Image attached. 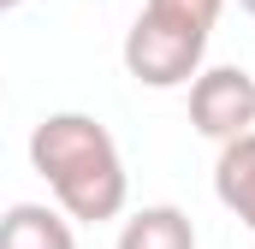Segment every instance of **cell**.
I'll return each instance as SVG.
<instances>
[{
  "label": "cell",
  "mask_w": 255,
  "mask_h": 249,
  "mask_svg": "<svg viewBox=\"0 0 255 249\" xmlns=\"http://www.w3.org/2000/svg\"><path fill=\"white\" fill-rule=\"evenodd\" d=\"M113 249H196V226H190L184 208L154 202V208H136L119 226V244Z\"/></svg>",
  "instance_id": "obj_6"
},
{
  "label": "cell",
  "mask_w": 255,
  "mask_h": 249,
  "mask_svg": "<svg viewBox=\"0 0 255 249\" xmlns=\"http://www.w3.org/2000/svg\"><path fill=\"white\" fill-rule=\"evenodd\" d=\"M214 196H220V208H232V214L255 232V130L220 142V160H214Z\"/></svg>",
  "instance_id": "obj_5"
},
{
  "label": "cell",
  "mask_w": 255,
  "mask_h": 249,
  "mask_svg": "<svg viewBox=\"0 0 255 249\" xmlns=\"http://www.w3.org/2000/svg\"><path fill=\"white\" fill-rule=\"evenodd\" d=\"M142 12H154V18H172V24H184V30H214L220 24V12H226V0H142Z\"/></svg>",
  "instance_id": "obj_7"
},
{
  "label": "cell",
  "mask_w": 255,
  "mask_h": 249,
  "mask_svg": "<svg viewBox=\"0 0 255 249\" xmlns=\"http://www.w3.org/2000/svg\"><path fill=\"white\" fill-rule=\"evenodd\" d=\"M30 166L48 178L65 220L101 226V220L125 214L130 172L119 160L113 130L95 113H48V119H36V130H30Z\"/></svg>",
  "instance_id": "obj_1"
},
{
  "label": "cell",
  "mask_w": 255,
  "mask_h": 249,
  "mask_svg": "<svg viewBox=\"0 0 255 249\" xmlns=\"http://www.w3.org/2000/svg\"><path fill=\"white\" fill-rule=\"evenodd\" d=\"M119 54H125V71L142 83V89H178V83H196L202 54H208V36H202V30H184V24H172V18L136 12Z\"/></svg>",
  "instance_id": "obj_2"
},
{
  "label": "cell",
  "mask_w": 255,
  "mask_h": 249,
  "mask_svg": "<svg viewBox=\"0 0 255 249\" xmlns=\"http://www.w3.org/2000/svg\"><path fill=\"white\" fill-rule=\"evenodd\" d=\"M12 6H24V0H0V12H12Z\"/></svg>",
  "instance_id": "obj_8"
},
{
  "label": "cell",
  "mask_w": 255,
  "mask_h": 249,
  "mask_svg": "<svg viewBox=\"0 0 255 249\" xmlns=\"http://www.w3.org/2000/svg\"><path fill=\"white\" fill-rule=\"evenodd\" d=\"M0 249H77V232L48 202H12L0 214Z\"/></svg>",
  "instance_id": "obj_4"
},
{
  "label": "cell",
  "mask_w": 255,
  "mask_h": 249,
  "mask_svg": "<svg viewBox=\"0 0 255 249\" xmlns=\"http://www.w3.org/2000/svg\"><path fill=\"white\" fill-rule=\"evenodd\" d=\"M190 124L208 142H232L255 130V77L244 65H208L190 83Z\"/></svg>",
  "instance_id": "obj_3"
},
{
  "label": "cell",
  "mask_w": 255,
  "mask_h": 249,
  "mask_svg": "<svg viewBox=\"0 0 255 249\" xmlns=\"http://www.w3.org/2000/svg\"><path fill=\"white\" fill-rule=\"evenodd\" d=\"M238 6H244V12H250V18H255V0H238Z\"/></svg>",
  "instance_id": "obj_9"
}]
</instances>
